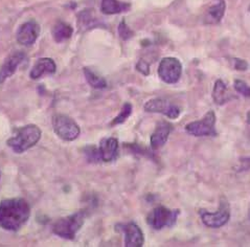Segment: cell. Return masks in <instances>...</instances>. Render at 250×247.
I'll return each instance as SVG.
<instances>
[{
    "instance_id": "6da1fadb",
    "label": "cell",
    "mask_w": 250,
    "mask_h": 247,
    "mask_svg": "<svg viewBox=\"0 0 250 247\" xmlns=\"http://www.w3.org/2000/svg\"><path fill=\"white\" fill-rule=\"evenodd\" d=\"M31 216V207L22 198L6 199L0 203V226L10 231L20 229Z\"/></svg>"
},
{
    "instance_id": "7a4b0ae2",
    "label": "cell",
    "mask_w": 250,
    "mask_h": 247,
    "mask_svg": "<svg viewBox=\"0 0 250 247\" xmlns=\"http://www.w3.org/2000/svg\"><path fill=\"white\" fill-rule=\"evenodd\" d=\"M41 139V130L36 125H27L18 130L17 134L7 141L9 146L16 153H23L34 147Z\"/></svg>"
},
{
    "instance_id": "3957f363",
    "label": "cell",
    "mask_w": 250,
    "mask_h": 247,
    "mask_svg": "<svg viewBox=\"0 0 250 247\" xmlns=\"http://www.w3.org/2000/svg\"><path fill=\"white\" fill-rule=\"evenodd\" d=\"M85 217L86 213L84 210H80L71 216L62 218L53 226L54 234L67 240L75 239L77 232L83 226Z\"/></svg>"
},
{
    "instance_id": "277c9868",
    "label": "cell",
    "mask_w": 250,
    "mask_h": 247,
    "mask_svg": "<svg viewBox=\"0 0 250 247\" xmlns=\"http://www.w3.org/2000/svg\"><path fill=\"white\" fill-rule=\"evenodd\" d=\"M53 127L56 134L60 139L72 142L77 140L80 135V127L78 124L64 114H57L53 118Z\"/></svg>"
},
{
    "instance_id": "5b68a950",
    "label": "cell",
    "mask_w": 250,
    "mask_h": 247,
    "mask_svg": "<svg viewBox=\"0 0 250 247\" xmlns=\"http://www.w3.org/2000/svg\"><path fill=\"white\" fill-rule=\"evenodd\" d=\"M199 215L201 217L202 222L207 225L208 227L219 228L223 226V225H225L229 220V217H230L229 205V202H227V200L224 197H222L221 201H220V206L218 210L211 213V212H208V210L200 209Z\"/></svg>"
},
{
    "instance_id": "8992f818",
    "label": "cell",
    "mask_w": 250,
    "mask_h": 247,
    "mask_svg": "<svg viewBox=\"0 0 250 247\" xmlns=\"http://www.w3.org/2000/svg\"><path fill=\"white\" fill-rule=\"evenodd\" d=\"M178 215V209H168L165 206H158L149 214L146 221L154 229H163L164 227H171L174 225Z\"/></svg>"
},
{
    "instance_id": "52a82bcc",
    "label": "cell",
    "mask_w": 250,
    "mask_h": 247,
    "mask_svg": "<svg viewBox=\"0 0 250 247\" xmlns=\"http://www.w3.org/2000/svg\"><path fill=\"white\" fill-rule=\"evenodd\" d=\"M216 115L214 111H208L203 119L188 124L186 131L193 136H215L217 134L215 129Z\"/></svg>"
},
{
    "instance_id": "ba28073f",
    "label": "cell",
    "mask_w": 250,
    "mask_h": 247,
    "mask_svg": "<svg viewBox=\"0 0 250 247\" xmlns=\"http://www.w3.org/2000/svg\"><path fill=\"white\" fill-rule=\"evenodd\" d=\"M182 72V65L176 58L167 57L161 60L158 67V76L164 82L174 84L179 81Z\"/></svg>"
},
{
    "instance_id": "9c48e42d",
    "label": "cell",
    "mask_w": 250,
    "mask_h": 247,
    "mask_svg": "<svg viewBox=\"0 0 250 247\" xmlns=\"http://www.w3.org/2000/svg\"><path fill=\"white\" fill-rule=\"evenodd\" d=\"M145 110L146 112L161 113L173 120L180 115V108L165 99H152L148 101L145 104Z\"/></svg>"
},
{
    "instance_id": "30bf717a",
    "label": "cell",
    "mask_w": 250,
    "mask_h": 247,
    "mask_svg": "<svg viewBox=\"0 0 250 247\" xmlns=\"http://www.w3.org/2000/svg\"><path fill=\"white\" fill-rule=\"evenodd\" d=\"M116 229H121L125 234V246L127 247H142L145 242L144 234L141 227L135 223L116 225Z\"/></svg>"
},
{
    "instance_id": "8fae6325",
    "label": "cell",
    "mask_w": 250,
    "mask_h": 247,
    "mask_svg": "<svg viewBox=\"0 0 250 247\" xmlns=\"http://www.w3.org/2000/svg\"><path fill=\"white\" fill-rule=\"evenodd\" d=\"M40 34L39 24L34 20L22 24L17 32V41L22 45H32L38 39Z\"/></svg>"
},
{
    "instance_id": "7c38bea8",
    "label": "cell",
    "mask_w": 250,
    "mask_h": 247,
    "mask_svg": "<svg viewBox=\"0 0 250 247\" xmlns=\"http://www.w3.org/2000/svg\"><path fill=\"white\" fill-rule=\"evenodd\" d=\"M25 54L22 52H15L6 58L3 65L0 68V84L3 83L7 78L13 76L17 70V67L24 61Z\"/></svg>"
},
{
    "instance_id": "4fadbf2b",
    "label": "cell",
    "mask_w": 250,
    "mask_h": 247,
    "mask_svg": "<svg viewBox=\"0 0 250 247\" xmlns=\"http://www.w3.org/2000/svg\"><path fill=\"white\" fill-rule=\"evenodd\" d=\"M99 154L103 162H113L119 155V141L114 137H106L102 140L99 148Z\"/></svg>"
},
{
    "instance_id": "5bb4252c",
    "label": "cell",
    "mask_w": 250,
    "mask_h": 247,
    "mask_svg": "<svg viewBox=\"0 0 250 247\" xmlns=\"http://www.w3.org/2000/svg\"><path fill=\"white\" fill-rule=\"evenodd\" d=\"M56 69L57 65L53 59H50V58H41L34 65L29 76H31L33 80H37L44 75L55 74Z\"/></svg>"
},
{
    "instance_id": "9a60e30c",
    "label": "cell",
    "mask_w": 250,
    "mask_h": 247,
    "mask_svg": "<svg viewBox=\"0 0 250 247\" xmlns=\"http://www.w3.org/2000/svg\"><path fill=\"white\" fill-rule=\"evenodd\" d=\"M172 126L167 122H160L156 126L155 131L151 136V146L153 149H159L167 143L171 133Z\"/></svg>"
},
{
    "instance_id": "2e32d148",
    "label": "cell",
    "mask_w": 250,
    "mask_h": 247,
    "mask_svg": "<svg viewBox=\"0 0 250 247\" xmlns=\"http://www.w3.org/2000/svg\"><path fill=\"white\" fill-rule=\"evenodd\" d=\"M226 4L224 0H219V2L215 5L210 6L207 15L204 17V22L208 24H216L219 23L224 16Z\"/></svg>"
},
{
    "instance_id": "e0dca14e",
    "label": "cell",
    "mask_w": 250,
    "mask_h": 247,
    "mask_svg": "<svg viewBox=\"0 0 250 247\" xmlns=\"http://www.w3.org/2000/svg\"><path fill=\"white\" fill-rule=\"evenodd\" d=\"M130 6V3L121 2L119 0H102L101 9L106 15H114V14L127 12Z\"/></svg>"
},
{
    "instance_id": "ac0fdd59",
    "label": "cell",
    "mask_w": 250,
    "mask_h": 247,
    "mask_svg": "<svg viewBox=\"0 0 250 247\" xmlns=\"http://www.w3.org/2000/svg\"><path fill=\"white\" fill-rule=\"evenodd\" d=\"M212 99H214L216 104L223 105L232 100L233 97L232 94H230L229 89H227L225 83L221 81V80H218L215 83L214 90H212Z\"/></svg>"
},
{
    "instance_id": "d6986e66",
    "label": "cell",
    "mask_w": 250,
    "mask_h": 247,
    "mask_svg": "<svg viewBox=\"0 0 250 247\" xmlns=\"http://www.w3.org/2000/svg\"><path fill=\"white\" fill-rule=\"evenodd\" d=\"M73 33V28L65 22H58L53 30V36L56 42H63L69 39Z\"/></svg>"
},
{
    "instance_id": "ffe728a7",
    "label": "cell",
    "mask_w": 250,
    "mask_h": 247,
    "mask_svg": "<svg viewBox=\"0 0 250 247\" xmlns=\"http://www.w3.org/2000/svg\"><path fill=\"white\" fill-rule=\"evenodd\" d=\"M84 76L87 80V82L89 83V85L92 87V88L104 89L107 87L106 80L104 78L98 76L97 74H94V72L89 68H84Z\"/></svg>"
},
{
    "instance_id": "44dd1931",
    "label": "cell",
    "mask_w": 250,
    "mask_h": 247,
    "mask_svg": "<svg viewBox=\"0 0 250 247\" xmlns=\"http://www.w3.org/2000/svg\"><path fill=\"white\" fill-rule=\"evenodd\" d=\"M131 113H132V105L130 103L124 104V106L122 108V111L113 120V122L111 123V125L114 126V125H119V124L124 123L131 115Z\"/></svg>"
},
{
    "instance_id": "7402d4cb",
    "label": "cell",
    "mask_w": 250,
    "mask_h": 247,
    "mask_svg": "<svg viewBox=\"0 0 250 247\" xmlns=\"http://www.w3.org/2000/svg\"><path fill=\"white\" fill-rule=\"evenodd\" d=\"M119 34H120V37L123 39V40H128L130 38L133 37V32H132L131 28L126 24V22L123 20L122 22L120 23V26H119Z\"/></svg>"
},
{
    "instance_id": "603a6c76",
    "label": "cell",
    "mask_w": 250,
    "mask_h": 247,
    "mask_svg": "<svg viewBox=\"0 0 250 247\" xmlns=\"http://www.w3.org/2000/svg\"><path fill=\"white\" fill-rule=\"evenodd\" d=\"M234 89H236L239 93H241L242 96L250 98V87L244 81L236 80V81H234Z\"/></svg>"
},
{
    "instance_id": "cb8c5ba5",
    "label": "cell",
    "mask_w": 250,
    "mask_h": 247,
    "mask_svg": "<svg viewBox=\"0 0 250 247\" xmlns=\"http://www.w3.org/2000/svg\"><path fill=\"white\" fill-rule=\"evenodd\" d=\"M232 65H233L234 69L240 70V71H245L248 68V64L245 60L237 59V58L232 59Z\"/></svg>"
},
{
    "instance_id": "d4e9b609",
    "label": "cell",
    "mask_w": 250,
    "mask_h": 247,
    "mask_svg": "<svg viewBox=\"0 0 250 247\" xmlns=\"http://www.w3.org/2000/svg\"><path fill=\"white\" fill-rule=\"evenodd\" d=\"M136 68H137V70H138L139 72H142V74L145 75V76H148V75L150 74V66H149V64L146 63V61H144V60H141V61H139V62L137 63Z\"/></svg>"
},
{
    "instance_id": "484cf974",
    "label": "cell",
    "mask_w": 250,
    "mask_h": 247,
    "mask_svg": "<svg viewBox=\"0 0 250 247\" xmlns=\"http://www.w3.org/2000/svg\"><path fill=\"white\" fill-rule=\"evenodd\" d=\"M249 219H250V206H249Z\"/></svg>"
},
{
    "instance_id": "4316f807",
    "label": "cell",
    "mask_w": 250,
    "mask_h": 247,
    "mask_svg": "<svg viewBox=\"0 0 250 247\" xmlns=\"http://www.w3.org/2000/svg\"><path fill=\"white\" fill-rule=\"evenodd\" d=\"M249 11H250V6H249Z\"/></svg>"
},
{
    "instance_id": "83f0119b",
    "label": "cell",
    "mask_w": 250,
    "mask_h": 247,
    "mask_svg": "<svg viewBox=\"0 0 250 247\" xmlns=\"http://www.w3.org/2000/svg\"><path fill=\"white\" fill-rule=\"evenodd\" d=\"M0 176H1V174H0Z\"/></svg>"
}]
</instances>
